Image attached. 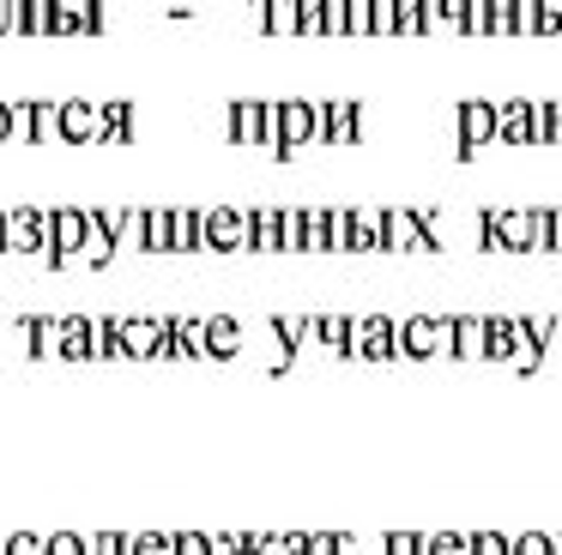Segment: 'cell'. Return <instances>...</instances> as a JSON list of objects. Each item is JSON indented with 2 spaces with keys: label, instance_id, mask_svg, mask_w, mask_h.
<instances>
[{
  "label": "cell",
  "instance_id": "6da1fadb",
  "mask_svg": "<svg viewBox=\"0 0 562 555\" xmlns=\"http://www.w3.org/2000/svg\"><path fill=\"white\" fill-rule=\"evenodd\" d=\"M303 145H321V103L308 97L272 103V157H296Z\"/></svg>",
  "mask_w": 562,
  "mask_h": 555
},
{
  "label": "cell",
  "instance_id": "7a4b0ae2",
  "mask_svg": "<svg viewBox=\"0 0 562 555\" xmlns=\"http://www.w3.org/2000/svg\"><path fill=\"white\" fill-rule=\"evenodd\" d=\"M381 248L387 253H436L441 241L429 236L424 212H412V205H381Z\"/></svg>",
  "mask_w": 562,
  "mask_h": 555
},
{
  "label": "cell",
  "instance_id": "3957f363",
  "mask_svg": "<svg viewBox=\"0 0 562 555\" xmlns=\"http://www.w3.org/2000/svg\"><path fill=\"white\" fill-rule=\"evenodd\" d=\"M200 248L243 253L248 248V212H236V205H212V212H200Z\"/></svg>",
  "mask_w": 562,
  "mask_h": 555
},
{
  "label": "cell",
  "instance_id": "277c9868",
  "mask_svg": "<svg viewBox=\"0 0 562 555\" xmlns=\"http://www.w3.org/2000/svg\"><path fill=\"white\" fill-rule=\"evenodd\" d=\"M453 127H460V145H453V151H460V157H477L490 139H496V103H484V97H465V103L453 109Z\"/></svg>",
  "mask_w": 562,
  "mask_h": 555
},
{
  "label": "cell",
  "instance_id": "5b68a950",
  "mask_svg": "<svg viewBox=\"0 0 562 555\" xmlns=\"http://www.w3.org/2000/svg\"><path fill=\"white\" fill-rule=\"evenodd\" d=\"M351 356L393 362V356H400V320H387V314H369V320H351Z\"/></svg>",
  "mask_w": 562,
  "mask_h": 555
},
{
  "label": "cell",
  "instance_id": "8992f818",
  "mask_svg": "<svg viewBox=\"0 0 562 555\" xmlns=\"http://www.w3.org/2000/svg\"><path fill=\"white\" fill-rule=\"evenodd\" d=\"M400 356H412V362L448 356V320H436V314H412V320H400Z\"/></svg>",
  "mask_w": 562,
  "mask_h": 555
},
{
  "label": "cell",
  "instance_id": "52a82bcc",
  "mask_svg": "<svg viewBox=\"0 0 562 555\" xmlns=\"http://www.w3.org/2000/svg\"><path fill=\"white\" fill-rule=\"evenodd\" d=\"M122 356H176L170 320H151V314L122 320Z\"/></svg>",
  "mask_w": 562,
  "mask_h": 555
},
{
  "label": "cell",
  "instance_id": "ba28073f",
  "mask_svg": "<svg viewBox=\"0 0 562 555\" xmlns=\"http://www.w3.org/2000/svg\"><path fill=\"white\" fill-rule=\"evenodd\" d=\"M0 236H7V253H37L43 260V212L37 205H0Z\"/></svg>",
  "mask_w": 562,
  "mask_h": 555
},
{
  "label": "cell",
  "instance_id": "9c48e42d",
  "mask_svg": "<svg viewBox=\"0 0 562 555\" xmlns=\"http://www.w3.org/2000/svg\"><path fill=\"white\" fill-rule=\"evenodd\" d=\"M231 145H267L272 151V103H260V97H236L231 103Z\"/></svg>",
  "mask_w": 562,
  "mask_h": 555
},
{
  "label": "cell",
  "instance_id": "30bf717a",
  "mask_svg": "<svg viewBox=\"0 0 562 555\" xmlns=\"http://www.w3.org/2000/svg\"><path fill=\"white\" fill-rule=\"evenodd\" d=\"M357 139H363V103L357 97L321 103V145H357Z\"/></svg>",
  "mask_w": 562,
  "mask_h": 555
},
{
  "label": "cell",
  "instance_id": "8fae6325",
  "mask_svg": "<svg viewBox=\"0 0 562 555\" xmlns=\"http://www.w3.org/2000/svg\"><path fill=\"white\" fill-rule=\"evenodd\" d=\"M484 332H490V314H453L448 320V356L477 362L484 356Z\"/></svg>",
  "mask_w": 562,
  "mask_h": 555
},
{
  "label": "cell",
  "instance_id": "7c38bea8",
  "mask_svg": "<svg viewBox=\"0 0 562 555\" xmlns=\"http://www.w3.org/2000/svg\"><path fill=\"white\" fill-rule=\"evenodd\" d=\"M61 109V145H98V103H86V97H67Z\"/></svg>",
  "mask_w": 562,
  "mask_h": 555
},
{
  "label": "cell",
  "instance_id": "4fadbf2b",
  "mask_svg": "<svg viewBox=\"0 0 562 555\" xmlns=\"http://www.w3.org/2000/svg\"><path fill=\"white\" fill-rule=\"evenodd\" d=\"M496 139L502 145H532V97H508V103H496Z\"/></svg>",
  "mask_w": 562,
  "mask_h": 555
},
{
  "label": "cell",
  "instance_id": "5bb4252c",
  "mask_svg": "<svg viewBox=\"0 0 562 555\" xmlns=\"http://www.w3.org/2000/svg\"><path fill=\"white\" fill-rule=\"evenodd\" d=\"M98 145H134V103L127 97L98 103Z\"/></svg>",
  "mask_w": 562,
  "mask_h": 555
},
{
  "label": "cell",
  "instance_id": "9a60e30c",
  "mask_svg": "<svg viewBox=\"0 0 562 555\" xmlns=\"http://www.w3.org/2000/svg\"><path fill=\"white\" fill-rule=\"evenodd\" d=\"M381 248V212L375 205H357L351 229H345V253H375Z\"/></svg>",
  "mask_w": 562,
  "mask_h": 555
},
{
  "label": "cell",
  "instance_id": "2e32d148",
  "mask_svg": "<svg viewBox=\"0 0 562 555\" xmlns=\"http://www.w3.org/2000/svg\"><path fill=\"white\" fill-rule=\"evenodd\" d=\"M206 356H218V362L243 356V326H236L231 314H212L206 320Z\"/></svg>",
  "mask_w": 562,
  "mask_h": 555
},
{
  "label": "cell",
  "instance_id": "e0dca14e",
  "mask_svg": "<svg viewBox=\"0 0 562 555\" xmlns=\"http://www.w3.org/2000/svg\"><path fill=\"white\" fill-rule=\"evenodd\" d=\"M260 36H296V0H255Z\"/></svg>",
  "mask_w": 562,
  "mask_h": 555
},
{
  "label": "cell",
  "instance_id": "ac0fdd59",
  "mask_svg": "<svg viewBox=\"0 0 562 555\" xmlns=\"http://www.w3.org/2000/svg\"><path fill=\"white\" fill-rule=\"evenodd\" d=\"M170 253H200V212L170 205Z\"/></svg>",
  "mask_w": 562,
  "mask_h": 555
},
{
  "label": "cell",
  "instance_id": "d6986e66",
  "mask_svg": "<svg viewBox=\"0 0 562 555\" xmlns=\"http://www.w3.org/2000/svg\"><path fill=\"white\" fill-rule=\"evenodd\" d=\"M248 248H255V253H284V241H279V212H272V205L248 212Z\"/></svg>",
  "mask_w": 562,
  "mask_h": 555
},
{
  "label": "cell",
  "instance_id": "ffe728a7",
  "mask_svg": "<svg viewBox=\"0 0 562 555\" xmlns=\"http://www.w3.org/2000/svg\"><path fill=\"white\" fill-rule=\"evenodd\" d=\"M526 224H532L526 253H557V212L550 205H526Z\"/></svg>",
  "mask_w": 562,
  "mask_h": 555
},
{
  "label": "cell",
  "instance_id": "44dd1931",
  "mask_svg": "<svg viewBox=\"0 0 562 555\" xmlns=\"http://www.w3.org/2000/svg\"><path fill=\"white\" fill-rule=\"evenodd\" d=\"M13 36H49V0H13Z\"/></svg>",
  "mask_w": 562,
  "mask_h": 555
},
{
  "label": "cell",
  "instance_id": "7402d4cb",
  "mask_svg": "<svg viewBox=\"0 0 562 555\" xmlns=\"http://www.w3.org/2000/svg\"><path fill=\"white\" fill-rule=\"evenodd\" d=\"M31 320V356H61V320L55 314H25Z\"/></svg>",
  "mask_w": 562,
  "mask_h": 555
},
{
  "label": "cell",
  "instance_id": "603a6c76",
  "mask_svg": "<svg viewBox=\"0 0 562 555\" xmlns=\"http://www.w3.org/2000/svg\"><path fill=\"white\" fill-rule=\"evenodd\" d=\"M61 356L67 362H86L91 356V320H86V314H67V320H61Z\"/></svg>",
  "mask_w": 562,
  "mask_h": 555
},
{
  "label": "cell",
  "instance_id": "cb8c5ba5",
  "mask_svg": "<svg viewBox=\"0 0 562 555\" xmlns=\"http://www.w3.org/2000/svg\"><path fill=\"white\" fill-rule=\"evenodd\" d=\"M170 338H176V356H206V320H194V314L170 320Z\"/></svg>",
  "mask_w": 562,
  "mask_h": 555
},
{
  "label": "cell",
  "instance_id": "d4e9b609",
  "mask_svg": "<svg viewBox=\"0 0 562 555\" xmlns=\"http://www.w3.org/2000/svg\"><path fill=\"white\" fill-rule=\"evenodd\" d=\"M315 338L327 350H345V356H351V320H345V314H315Z\"/></svg>",
  "mask_w": 562,
  "mask_h": 555
},
{
  "label": "cell",
  "instance_id": "484cf974",
  "mask_svg": "<svg viewBox=\"0 0 562 555\" xmlns=\"http://www.w3.org/2000/svg\"><path fill=\"white\" fill-rule=\"evenodd\" d=\"M272 332H279L284 350H296L303 338H315V314H279V320H272Z\"/></svg>",
  "mask_w": 562,
  "mask_h": 555
},
{
  "label": "cell",
  "instance_id": "4316f807",
  "mask_svg": "<svg viewBox=\"0 0 562 555\" xmlns=\"http://www.w3.org/2000/svg\"><path fill=\"white\" fill-rule=\"evenodd\" d=\"M424 555H472V531H424Z\"/></svg>",
  "mask_w": 562,
  "mask_h": 555
},
{
  "label": "cell",
  "instance_id": "83f0119b",
  "mask_svg": "<svg viewBox=\"0 0 562 555\" xmlns=\"http://www.w3.org/2000/svg\"><path fill=\"white\" fill-rule=\"evenodd\" d=\"M43 555H91V531H43Z\"/></svg>",
  "mask_w": 562,
  "mask_h": 555
},
{
  "label": "cell",
  "instance_id": "f1b7e54d",
  "mask_svg": "<svg viewBox=\"0 0 562 555\" xmlns=\"http://www.w3.org/2000/svg\"><path fill=\"white\" fill-rule=\"evenodd\" d=\"M91 356H122V320H91Z\"/></svg>",
  "mask_w": 562,
  "mask_h": 555
},
{
  "label": "cell",
  "instance_id": "f546056e",
  "mask_svg": "<svg viewBox=\"0 0 562 555\" xmlns=\"http://www.w3.org/2000/svg\"><path fill=\"white\" fill-rule=\"evenodd\" d=\"M345 36H375V0H345Z\"/></svg>",
  "mask_w": 562,
  "mask_h": 555
},
{
  "label": "cell",
  "instance_id": "4dcf8cb0",
  "mask_svg": "<svg viewBox=\"0 0 562 555\" xmlns=\"http://www.w3.org/2000/svg\"><path fill=\"white\" fill-rule=\"evenodd\" d=\"M303 253H327V212L321 205L303 212Z\"/></svg>",
  "mask_w": 562,
  "mask_h": 555
},
{
  "label": "cell",
  "instance_id": "1f68e13d",
  "mask_svg": "<svg viewBox=\"0 0 562 555\" xmlns=\"http://www.w3.org/2000/svg\"><path fill=\"white\" fill-rule=\"evenodd\" d=\"M508 36H538V0H508Z\"/></svg>",
  "mask_w": 562,
  "mask_h": 555
},
{
  "label": "cell",
  "instance_id": "d6a6232c",
  "mask_svg": "<svg viewBox=\"0 0 562 555\" xmlns=\"http://www.w3.org/2000/svg\"><path fill=\"white\" fill-rule=\"evenodd\" d=\"M37 145H61V109L37 97Z\"/></svg>",
  "mask_w": 562,
  "mask_h": 555
},
{
  "label": "cell",
  "instance_id": "836d02e7",
  "mask_svg": "<svg viewBox=\"0 0 562 555\" xmlns=\"http://www.w3.org/2000/svg\"><path fill=\"white\" fill-rule=\"evenodd\" d=\"M460 36H490V0H465L460 7Z\"/></svg>",
  "mask_w": 562,
  "mask_h": 555
},
{
  "label": "cell",
  "instance_id": "e575fe53",
  "mask_svg": "<svg viewBox=\"0 0 562 555\" xmlns=\"http://www.w3.org/2000/svg\"><path fill=\"white\" fill-rule=\"evenodd\" d=\"M127 555H170V531H127Z\"/></svg>",
  "mask_w": 562,
  "mask_h": 555
},
{
  "label": "cell",
  "instance_id": "d590c367",
  "mask_svg": "<svg viewBox=\"0 0 562 555\" xmlns=\"http://www.w3.org/2000/svg\"><path fill=\"white\" fill-rule=\"evenodd\" d=\"M170 555H212V531H170Z\"/></svg>",
  "mask_w": 562,
  "mask_h": 555
},
{
  "label": "cell",
  "instance_id": "8d00e7d4",
  "mask_svg": "<svg viewBox=\"0 0 562 555\" xmlns=\"http://www.w3.org/2000/svg\"><path fill=\"white\" fill-rule=\"evenodd\" d=\"M381 555H424V531H387Z\"/></svg>",
  "mask_w": 562,
  "mask_h": 555
},
{
  "label": "cell",
  "instance_id": "74e56055",
  "mask_svg": "<svg viewBox=\"0 0 562 555\" xmlns=\"http://www.w3.org/2000/svg\"><path fill=\"white\" fill-rule=\"evenodd\" d=\"M538 356L562 362V314H550V320L538 326Z\"/></svg>",
  "mask_w": 562,
  "mask_h": 555
},
{
  "label": "cell",
  "instance_id": "f35d334b",
  "mask_svg": "<svg viewBox=\"0 0 562 555\" xmlns=\"http://www.w3.org/2000/svg\"><path fill=\"white\" fill-rule=\"evenodd\" d=\"M13 139L37 145V103H13Z\"/></svg>",
  "mask_w": 562,
  "mask_h": 555
},
{
  "label": "cell",
  "instance_id": "ab89813d",
  "mask_svg": "<svg viewBox=\"0 0 562 555\" xmlns=\"http://www.w3.org/2000/svg\"><path fill=\"white\" fill-rule=\"evenodd\" d=\"M508 555H550V531H514Z\"/></svg>",
  "mask_w": 562,
  "mask_h": 555
},
{
  "label": "cell",
  "instance_id": "60d3db41",
  "mask_svg": "<svg viewBox=\"0 0 562 555\" xmlns=\"http://www.w3.org/2000/svg\"><path fill=\"white\" fill-rule=\"evenodd\" d=\"M321 36H345V0H321Z\"/></svg>",
  "mask_w": 562,
  "mask_h": 555
},
{
  "label": "cell",
  "instance_id": "b9f144b4",
  "mask_svg": "<svg viewBox=\"0 0 562 555\" xmlns=\"http://www.w3.org/2000/svg\"><path fill=\"white\" fill-rule=\"evenodd\" d=\"M375 36H400V0H375Z\"/></svg>",
  "mask_w": 562,
  "mask_h": 555
},
{
  "label": "cell",
  "instance_id": "7bdbcfd3",
  "mask_svg": "<svg viewBox=\"0 0 562 555\" xmlns=\"http://www.w3.org/2000/svg\"><path fill=\"white\" fill-rule=\"evenodd\" d=\"M400 36H424V0H400Z\"/></svg>",
  "mask_w": 562,
  "mask_h": 555
},
{
  "label": "cell",
  "instance_id": "ee69618b",
  "mask_svg": "<svg viewBox=\"0 0 562 555\" xmlns=\"http://www.w3.org/2000/svg\"><path fill=\"white\" fill-rule=\"evenodd\" d=\"M538 36H562V0H538Z\"/></svg>",
  "mask_w": 562,
  "mask_h": 555
},
{
  "label": "cell",
  "instance_id": "f6af8a7d",
  "mask_svg": "<svg viewBox=\"0 0 562 555\" xmlns=\"http://www.w3.org/2000/svg\"><path fill=\"white\" fill-rule=\"evenodd\" d=\"M91 555H127V531H91Z\"/></svg>",
  "mask_w": 562,
  "mask_h": 555
},
{
  "label": "cell",
  "instance_id": "bcb514c9",
  "mask_svg": "<svg viewBox=\"0 0 562 555\" xmlns=\"http://www.w3.org/2000/svg\"><path fill=\"white\" fill-rule=\"evenodd\" d=\"M472 555H508V531H472Z\"/></svg>",
  "mask_w": 562,
  "mask_h": 555
},
{
  "label": "cell",
  "instance_id": "7dc6e473",
  "mask_svg": "<svg viewBox=\"0 0 562 555\" xmlns=\"http://www.w3.org/2000/svg\"><path fill=\"white\" fill-rule=\"evenodd\" d=\"M0 555H43V531H13Z\"/></svg>",
  "mask_w": 562,
  "mask_h": 555
},
{
  "label": "cell",
  "instance_id": "c3c4849f",
  "mask_svg": "<svg viewBox=\"0 0 562 555\" xmlns=\"http://www.w3.org/2000/svg\"><path fill=\"white\" fill-rule=\"evenodd\" d=\"M303 555H339V531H308Z\"/></svg>",
  "mask_w": 562,
  "mask_h": 555
},
{
  "label": "cell",
  "instance_id": "681fc988",
  "mask_svg": "<svg viewBox=\"0 0 562 555\" xmlns=\"http://www.w3.org/2000/svg\"><path fill=\"white\" fill-rule=\"evenodd\" d=\"M0 145H13V103L0 97Z\"/></svg>",
  "mask_w": 562,
  "mask_h": 555
},
{
  "label": "cell",
  "instance_id": "f907efd6",
  "mask_svg": "<svg viewBox=\"0 0 562 555\" xmlns=\"http://www.w3.org/2000/svg\"><path fill=\"white\" fill-rule=\"evenodd\" d=\"M550 145H562V97H550Z\"/></svg>",
  "mask_w": 562,
  "mask_h": 555
},
{
  "label": "cell",
  "instance_id": "816d5d0a",
  "mask_svg": "<svg viewBox=\"0 0 562 555\" xmlns=\"http://www.w3.org/2000/svg\"><path fill=\"white\" fill-rule=\"evenodd\" d=\"M0 36H13V0H0Z\"/></svg>",
  "mask_w": 562,
  "mask_h": 555
},
{
  "label": "cell",
  "instance_id": "f5cc1de1",
  "mask_svg": "<svg viewBox=\"0 0 562 555\" xmlns=\"http://www.w3.org/2000/svg\"><path fill=\"white\" fill-rule=\"evenodd\" d=\"M557 248H562V212H557Z\"/></svg>",
  "mask_w": 562,
  "mask_h": 555
},
{
  "label": "cell",
  "instance_id": "db71d44e",
  "mask_svg": "<svg viewBox=\"0 0 562 555\" xmlns=\"http://www.w3.org/2000/svg\"><path fill=\"white\" fill-rule=\"evenodd\" d=\"M0 253H7V236H0Z\"/></svg>",
  "mask_w": 562,
  "mask_h": 555
}]
</instances>
